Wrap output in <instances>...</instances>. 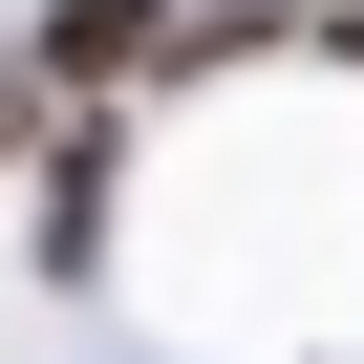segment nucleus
Wrapping results in <instances>:
<instances>
[{
    "label": "nucleus",
    "instance_id": "nucleus-1",
    "mask_svg": "<svg viewBox=\"0 0 364 364\" xmlns=\"http://www.w3.org/2000/svg\"><path fill=\"white\" fill-rule=\"evenodd\" d=\"M43 65H65V107H107V86L193 65V22H171V0H43Z\"/></svg>",
    "mask_w": 364,
    "mask_h": 364
},
{
    "label": "nucleus",
    "instance_id": "nucleus-2",
    "mask_svg": "<svg viewBox=\"0 0 364 364\" xmlns=\"http://www.w3.org/2000/svg\"><path fill=\"white\" fill-rule=\"evenodd\" d=\"M43 257H65V279L107 257V129H43Z\"/></svg>",
    "mask_w": 364,
    "mask_h": 364
},
{
    "label": "nucleus",
    "instance_id": "nucleus-3",
    "mask_svg": "<svg viewBox=\"0 0 364 364\" xmlns=\"http://www.w3.org/2000/svg\"><path fill=\"white\" fill-rule=\"evenodd\" d=\"M43 107H65V65H43V43H0V150H22Z\"/></svg>",
    "mask_w": 364,
    "mask_h": 364
},
{
    "label": "nucleus",
    "instance_id": "nucleus-4",
    "mask_svg": "<svg viewBox=\"0 0 364 364\" xmlns=\"http://www.w3.org/2000/svg\"><path fill=\"white\" fill-rule=\"evenodd\" d=\"M321 65H364V0H343V22H321Z\"/></svg>",
    "mask_w": 364,
    "mask_h": 364
}]
</instances>
